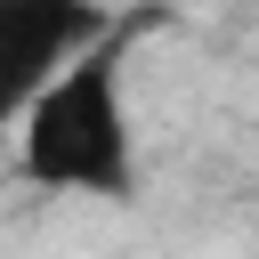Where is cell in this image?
<instances>
[{"instance_id":"obj_1","label":"cell","mask_w":259,"mask_h":259,"mask_svg":"<svg viewBox=\"0 0 259 259\" xmlns=\"http://www.w3.org/2000/svg\"><path fill=\"white\" fill-rule=\"evenodd\" d=\"M16 170L49 194H89V202H130L138 194V130L121 97V57L97 40L73 57L16 121Z\"/></svg>"},{"instance_id":"obj_2","label":"cell","mask_w":259,"mask_h":259,"mask_svg":"<svg viewBox=\"0 0 259 259\" xmlns=\"http://www.w3.org/2000/svg\"><path fill=\"white\" fill-rule=\"evenodd\" d=\"M97 40H113L97 0H0V130H16L24 105Z\"/></svg>"}]
</instances>
